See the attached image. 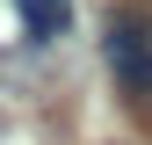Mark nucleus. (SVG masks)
I'll return each mask as SVG.
<instances>
[{
  "label": "nucleus",
  "mask_w": 152,
  "mask_h": 145,
  "mask_svg": "<svg viewBox=\"0 0 152 145\" xmlns=\"http://www.w3.org/2000/svg\"><path fill=\"white\" fill-rule=\"evenodd\" d=\"M109 72L138 109H152V22L130 15V7L109 15Z\"/></svg>",
  "instance_id": "nucleus-1"
},
{
  "label": "nucleus",
  "mask_w": 152,
  "mask_h": 145,
  "mask_svg": "<svg viewBox=\"0 0 152 145\" xmlns=\"http://www.w3.org/2000/svg\"><path fill=\"white\" fill-rule=\"evenodd\" d=\"M15 7H22V22H29L36 44H58L72 29V0H15Z\"/></svg>",
  "instance_id": "nucleus-2"
}]
</instances>
